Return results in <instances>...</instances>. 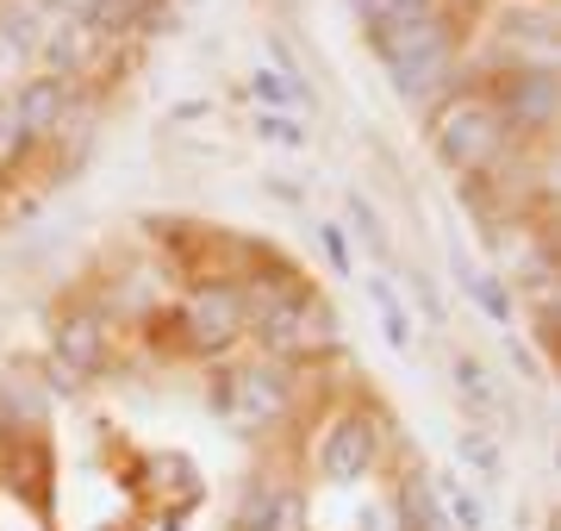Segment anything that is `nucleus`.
<instances>
[{"instance_id": "f257e3e1", "label": "nucleus", "mask_w": 561, "mask_h": 531, "mask_svg": "<svg viewBox=\"0 0 561 531\" xmlns=\"http://www.w3.org/2000/svg\"><path fill=\"white\" fill-rule=\"evenodd\" d=\"M375 57H381L393 94L412 106H437L449 88H461V25L449 7L424 13L412 25H393V32H375Z\"/></svg>"}, {"instance_id": "f03ea898", "label": "nucleus", "mask_w": 561, "mask_h": 531, "mask_svg": "<svg viewBox=\"0 0 561 531\" xmlns=\"http://www.w3.org/2000/svg\"><path fill=\"white\" fill-rule=\"evenodd\" d=\"M431 150H437V163L449 176H461V182H481L486 169L512 150V132H505L500 106H493V94L481 82L449 88L431 106Z\"/></svg>"}, {"instance_id": "7ed1b4c3", "label": "nucleus", "mask_w": 561, "mask_h": 531, "mask_svg": "<svg viewBox=\"0 0 561 531\" xmlns=\"http://www.w3.org/2000/svg\"><path fill=\"white\" fill-rule=\"evenodd\" d=\"M250 294V338L262 344V357H275V363H312L324 350L337 344V319L324 307L312 287H300L294 275H280L256 294V287H243Z\"/></svg>"}, {"instance_id": "20e7f679", "label": "nucleus", "mask_w": 561, "mask_h": 531, "mask_svg": "<svg viewBox=\"0 0 561 531\" xmlns=\"http://www.w3.org/2000/svg\"><path fill=\"white\" fill-rule=\"evenodd\" d=\"M381 450H387L381 413L337 407L324 419L319 444H312V470H319L324 488H356V482H368V475L381 470Z\"/></svg>"}, {"instance_id": "39448f33", "label": "nucleus", "mask_w": 561, "mask_h": 531, "mask_svg": "<svg viewBox=\"0 0 561 531\" xmlns=\"http://www.w3.org/2000/svg\"><path fill=\"white\" fill-rule=\"evenodd\" d=\"M175 331L194 357H225V350H238L243 338H250V294H243V282L187 287V301H181V313H175Z\"/></svg>"}, {"instance_id": "423d86ee", "label": "nucleus", "mask_w": 561, "mask_h": 531, "mask_svg": "<svg viewBox=\"0 0 561 531\" xmlns=\"http://www.w3.org/2000/svg\"><path fill=\"white\" fill-rule=\"evenodd\" d=\"M486 94H493V106H500L505 132L524 138V144H542L549 132H556V120H561V88H556V69H549V63L500 69Z\"/></svg>"}, {"instance_id": "0eeeda50", "label": "nucleus", "mask_w": 561, "mask_h": 531, "mask_svg": "<svg viewBox=\"0 0 561 531\" xmlns=\"http://www.w3.org/2000/svg\"><path fill=\"white\" fill-rule=\"evenodd\" d=\"M287 407H294V382H287V363H275V357L238 363V369L219 382V413H225L238 431H268V426H280V419H287Z\"/></svg>"}, {"instance_id": "6e6552de", "label": "nucleus", "mask_w": 561, "mask_h": 531, "mask_svg": "<svg viewBox=\"0 0 561 531\" xmlns=\"http://www.w3.org/2000/svg\"><path fill=\"white\" fill-rule=\"evenodd\" d=\"M13 120L25 125V138L38 144H57L76 132V113H81V82H69V76H57V69H32L20 88H13Z\"/></svg>"}, {"instance_id": "1a4fd4ad", "label": "nucleus", "mask_w": 561, "mask_h": 531, "mask_svg": "<svg viewBox=\"0 0 561 531\" xmlns=\"http://www.w3.org/2000/svg\"><path fill=\"white\" fill-rule=\"evenodd\" d=\"M50 363H62V375H101L113 363V319L101 307H62L50 319Z\"/></svg>"}, {"instance_id": "9d476101", "label": "nucleus", "mask_w": 561, "mask_h": 531, "mask_svg": "<svg viewBox=\"0 0 561 531\" xmlns=\"http://www.w3.org/2000/svg\"><path fill=\"white\" fill-rule=\"evenodd\" d=\"M231 531H312V507H306L300 488H287L280 475H256L243 488L238 512H231Z\"/></svg>"}, {"instance_id": "9b49d317", "label": "nucleus", "mask_w": 561, "mask_h": 531, "mask_svg": "<svg viewBox=\"0 0 561 531\" xmlns=\"http://www.w3.org/2000/svg\"><path fill=\"white\" fill-rule=\"evenodd\" d=\"M362 294H368V307H375V326H381L387 350H400V357H412L419 350V313L405 307V287L387 275V269H368V275H356Z\"/></svg>"}, {"instance_id": "f8f14e48", "label": "nucleus", "mask_w": 561, "mask_h": 531, "mask_svg": "<svg viewBox=\"0 0 561 531\" xmlns=\"http://www.w3.org/2000/svg\"><path fill=\"white\" fill-rule=\"evenodd\" d=\"M449 275H456V287L486 313V319H493V326H512V319H518V294H512V282H505L500 269L474 263L461 245H449Z\"/></svg>"}, {"instance_id": "ddd939ff", "label": "nucleus", "mask_w": 561, "mask_h": 531, "mask_svg": "<svg viewBox=\"0 0 561 531\" xmlns=\"http://www.w3.org/2000/svg\"><path fill=\"white\" fill-rule=\"evenodd\" d=\"M449 388H456V400L474 419H500V413H512V400H505V382L493 375V363L486 357H474V350H449Z\"/></svg>"}, {"instance_id": "4468645a", "label": "nucleus", "mask_w": 561, "mask_h": 531, "mask_svg": "<svg viewBox=\"0 0 561 531\" xmlns=\"http://www.w3.org/2000/svg\"><path fill=\"white\" fill-rule=\"evenodd\" d=\"M431 494H437L449 531H486L493 526V507H486V494L468 482V470H437L431 475Z\"/></svg>"}, {"instance_id": "2eb2a0df", "label": "nucleus", "mask_w": 561, "mask_h": 531, "mask_svg": "<svg viewBox=\"0 0 561 531\" xmlns=\"http://www.w3.org/2000/svg\"><path fill=\"white\" fill-rule=\"evenodd\" d=\"M243 94H250L262 113H306V120H312V88H306L300 69H250Z\"/></svg>"}, {"instance_id": "dca6fc26", "label": "nucleus", "mask_w": 561, "mask_h": 531, "mask_svg": "<svg viewBox=\"0 0 561 531\" xmlns=\"http://www.w3.org/2000/svg\"><path fill=\"white\" fill-rule=\"evenodd\" d=\"M456 470H474V488H500L505 482V450L493 444L486 426H456Z\"/></svg>"}, {"instance_id": "f3484780", "label": "nucleus", "mask_w": 561, "mask_h": 531, "mask_svg": "<svg viewBox=\"0 0 561 531\" xmlns=\"http://www.w3.org/2000/svg\"><path fill=\"white\" fill-rule=\"evenodd\" d=\"M343 231H350V238H362V250H368L375 263H387V257H393V231H387L381 206L368 201L362 188H343Z\"/></svg>"}, {"instance_id": "a211bd4d", "label": "nucleus", "mask_w": 561, "mask_h": 531, "mask_svg": "<svg viewBox=\"0 0 561 531\" xmlns=\"http://www.w3.org/2000/svg\"><path fill=\"white\" fill-rule=\"evenodd\" d=\"M443 0H356V20L362 32L375 38V32H393V25H412L424 20V13H437Z\"/></svg>"}, {"instance_id": "6ab92c4d", "label": "nucleus", "mask_w": 561, "mask_h": 531, "mask_svg": "<svg viewBox=\"0 0 561 531\" xmlns=\"http://www.w3.org/2000/svg\"><path fill=\"white\" fill-rule=\"evenodd\" d=\"M400 519H405V531H449V519H443V507H437V494H431V475H405Z\"/></svg>"}, {"instance_id": "aec40b11", "label": "nucleus", "mask_w": 561, "mask_h": 531, "mask_svg": "<svg viewBox=\"0 0 561 531\" xmlns=\"http://www.w3.org/2000/svg\"><path fill=\"white\" fill-rule=\"evenodd\" d=\"M250 132H256V144H275V150H312V125H306V113H262L256 106Z\"/></svg>"}, {"instance_id": "412c9836", "label": "nucleus", "mask_w": 561, "mask_h": 531, "mask_svg": "<svg viewBox=\"0 0 561 531\" xmlns=\"http://www.w3.org/2000/svg\"><path fill=\"white\" fill-rule=\"evenodd\" d=\"M32 157H38V144L25 138V125L13 120V106L0 101V182H7V176H20Z\"/></svg>"}, {"instance_id": "4be33fe9", "label": "nucleus", "mask_w": 561, "mask_h": 531, "mask_svg": "<svg viewBox=\"0 0 561 531\" xmlns=\"http://www.w3.org/2000/svg\"><path fill=\"white\" fill-rule=\"evenodd\" d=\"M312 231H319L324 263L337 269V275H356V245H350V231H343V219H319Z\"/></svg>"}, {"instance_id": "5701e85b", "label": "nucleus", "mask_w": 561, "mask_h": 531, "mask_svg": "<svg viewBox=\"0 0 561 531\" xmlns=\"http://www.w3.org/2000/svg\"><path fill=\"white\" fill-rule=\"evenodd\" d=\"M175 7H201V0H175Z\"/></svg>"}]
</instances>
